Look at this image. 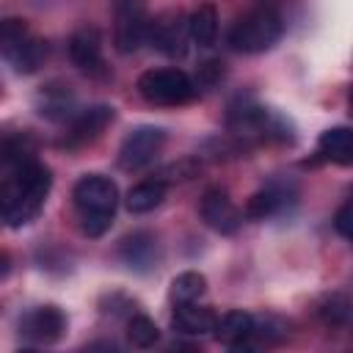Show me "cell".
<instances>
[{
  "label": "cell",
  "mask_w": 353,
  "mask_h": 353,
  "mask_svg": "<svg viewBox=\"0 0 353 353\" xmlns=\"http://www.w3.org/2000/svg\"><path fill=\"white\" fill-rule=\"evenodd\" d=\"M163 199H165V182L163 179H146V182H138L135 188H130L124 204L132 215H143V212H152L154 207H160Z\"/></svg>",
  "instance_id": "e0dca14e"
},
{
  "label": "cell",
  "mask_w": 353,
  "mask_h": 353,
  "mask_svg": "<svg viewBox=\"0 0 353 353\" xmlns=\"http://www.w3.org/2000/svg\"><path fill=\"white\" fill-rule=\"evenodd\" d=\"M127 339H130L135 347H152V345L160 339V331H157L154 320H149L146 314H135V317H130V323H127Z\"/></svg>",
  "instance_id": "603a6c76"
},
{
  "label": "cell",
  "mask_w": 353,
  "mask_h": 353,
  "mask_svg": "<svg viewBox=\"0 0 353 353\" xmlns=\"http://www.w3.org/2000/svg\"><path fill=\"white\" fill-rule=\"evenodd\" d=\"M171 323H174V328H176L179 334L201 336V334H210V331L215 328V312L207 309V306H196V301H190V303H176Z\"/></svg>",
  "instance_id": "5bb4252c"
},
{
  "label": "cell",
  "mask_w": 353,
  "mask_h": 353,
  "mask_svg": "<svg viewBox=\"0 0 353 353\" xmlns=\"http://www.w3.org/2000/svg\"><path fill=\"white\" fill-rule=\"evenodd\" d=\"M8 273V256L6 254H0V279Z\"/></svg>",
  "instance_id": "484cf974"
},
{
  "label": "cell",
  "mask_w": 353,
  "mask_h": 353,
  "mask_svg": "<svg viewBox=\"0 0 353 353\" xmlns=\"http://www.w3.org/2000/svg\"><path fill=\"white\" fill-rule=\"evenodd\" d=\"M212 334L218 342H223L229 347H245L248 339L254 336V317L243 309H232V312L215 317Z\"/></svg>",
  "instance_id": "7c38bea8"
},
{
  "label": "cell",
  "mask_w": 353,
  "mask_h": 353,
  "mask_svg": "<svg viewBox=\"0 0 353 353\" xmlns=\"http://www.w3.org/2000/svg\"><path fill=\"white\" fill-rule=\"evenodd\" d=\"M0 160H6V149H3V143H0Z\"/></svg>",
  "instance_id": "4316f807"
},
{
  "label": "cell",
  "mask_w": 353,
  "mask_h": 353,
  "mask_svg": "<svg viewBox=\"0 0 353 353\" xmlns=\"http://www.w3.org/2000/svg\"><path fill=\"white\" fill-rule=\"evenodd\" d=\"M163 143H165V132L160 127H138L124 138L119 149V165L124 171H141L160 154Z\"/></svg>",
  "instance_id": "52a82bcc"
},
{
  "label": "cell",
  "mask_w": 353,
  "mask_h": 353,
  "mask_svg": "<svg viewBox=\"0 0 353 353\" xmlns=\"http://www.w3.org/2000/svg\"><path fill=\"white\" fill-rule=\"evenodd\" d=\"M19 331L22 336H28L30 342H39V345H50V342H58L66 331V317L58 306H39V309H30L22 320H19Z\"/></svg>",
  "instance_id": "30bf717a"
},
{
  "label": "cell",
  "mask_w": 353,
  "mask_h": 353,
  "mask_svg": "<svg viewBox=\"0 0 353 353\" xmlns=\"http://www.w3.org/2000/svg\"><path fill=\"white\" fill-rule=\"evenodd\" d=\"M36 108L44 119H52V121H61L66 116H72L74 110V97L63 88V85H47L39 97H36Z\"/></svg>",
  "instance_id": "ffe728a7"
},
{
  "label": "cell",
  "mask_w": 353,
  "mask_h": 353,
  "mask_svg": "<svg viewBox=\"0 0 353 353\" xmlns=\"http://www.w3.org/2000/svg\"><path fill=\"white\" fill-rule=\"evenodd\" d=\"M287 204V190L279 185H268L262 190H256L248 204H245V218L248 221H265L270 215H276L281 207Z\"/></svg>",
  "instance_id": "ac0fdd59"
},
{
  "label": "cell",
  "mask_w": 353,
  "mask_h": 353,
  "mask_svg": "<svg viewBox=\"0 0 353 353\" xmlns=\"http://www.w3.org/2000/svg\"><path fill=\"white\" fill-rule=\"evenodd\" d=\"M188 19H182L179 14H163L157 19H152L149 25V41L154 50H160L168 58H182L188 52Z\"/></svg>",
  "instance_id": "ba28073f"
},
{
  "label": "cell",
  "mask_w": 353,
  "mask_h": 353,
  "mask_svg": "<svg viewBox=\"0 0 353 353\" xmlns=\"http://www.w3.org/2000/svg\"><path fill=\"white\" fill-rule=\"evenodd\" d=\"M69 58L83 72H97L102 66V36L97 28H80L69 39Z\"/></svg>",
  "instance_id": "8fae6325"
},
{
  "label": "cell",
  "mask_w": 353,
  "mask_h": 353,
  "mask_svg": "<svg viewBox=\"0 0 353 353\" xmlns=\"http://www.w3.org/2000/svg\"><path fill=\"white\" fill-rule=\"evenodd\" d=\"M350 212H353V207H350V201H345L339 210H336V215H334V229L347 240L350 237Z\"/></svg>",
  "instance_id": "d4e9b609"
},
{
  "label": "cell",
  "mask_w": 353,
  "mask_h": 353,
  "mask_svg": "<svg viewBox=\"0 0 353 353\" xmlns=\"http://www.w3.org/2000/svg\"><path fill=\"white\" fill-rule=\"evenodd\" d=\"M138 94L149 105H185L196 97V83L182 69H149L138 77Z\"/></svg>",
  "instance_id": "5b68a950"
},
{
  "label": "cell",
  "mask_w": 353,
  "mask_h": 353,
  "mask_svg": "<svg viewBox=\"0 0 353 353\" xmlns=\"http://www.w3.org/2000/svg\"><path fill=\"white\" fill-rule=\"evenodd\" d=\"M188 33L199 47L215 44L218 36V11L212 3H201L190 17H188Z\"/></svg>",
  "instance_id": "d6986e66"
},
{
  "label": "cell",
  "mask_w": 353,
  "mask_h": 353,
  "mask_svg": "<svg viewBox=\"0 0 353 353\" xmlns=\"http://www.w3.org/2000/svg\"><path fill=\"white\" fill-rule=\"evenodd\" d=\"M113 44L119 52H135L149 39V11L143 0H116L113 6Z\"/></svg>",
  "instance_id": "8992f818"
},
{
  "label": "cell",
  "mask_w": 353,
  "mask_h": 353,
  "mask_svg": "<svg viewBox=\"0 0 353 353\" xmlns=\"http://www.w3.org/2000/svg\"><path fill=\"white\" fill-rule=\"evenodd\" d=\"M223 77V63L221 61H207L199 66V85H215Z\"/></svg>",
  "instance_id": "cb8c5ba5"
},
{
  "label": "cell",
  "mask_w": 353,
  "mask_h": 353,
  "mask_svg": "<svg viewBox=\"0 0 353 353\" xmlns=\"http://www.w3.org/2000/svg\"><path fill=\"white\" fill-rule=\"evenodd\" d=\"M74 207L80 212V229L88 237H102L110 223H113V212L119 204V190L116 182L102 176V174H85L77 179L74 190H72Z\"/></svg>",
  "instance_id": "7a4b0ae2"
},
{
  "label": "cell",
  "mask_w": 353,
  "mask_h": 353,
  "mask_svg": "<svg viewBox=\"0 0 353 353\" xmlns=\"http://www.w3.org/2000/svg\"><path fill=\"white\" fill-rule=\"evenodd\" d=\"M284 33V22L281 17L273 11V8H256V11H248L243 14L232 30H229V44L237 50V52H265L270 50Z\"/></svg>",
  "instance_id": "277c9868"
},
{
  "label": "cell",
  "mask_w": 353,
  "mask_h": 353,
  "mask_svg": "<svg viewBox=\"0 0 353 353\" xmlns=\"http://www.w3.org/2000/svg\"><path fill=\"white\" fill-rule=\"evenodd\" d=\"M207 290V279L196 270H185L179 276H174L171 281V301L174 303H190V301H199Z\"/></svg>",
  "instance_id": "44dd1931"
},
{
  "label": "cell",
  "mask_w": 353,
  "mask_h": 353,
  "mask_svg": "<svg viewBox=\"0 0 353 353\" xmlns=\"http://www.w3.org/2000/svg\"><path fill=\"white\" fill-rule=\"evenodd\" d=\"M320 146V154L325 160H334L339 165H350L353 163V135L347 127H331L320 135L317 141Z\"/></svg>",
  "instance_id": "2e32d148"
},
{
  "label": "cell",
  "mask_w": 353,
  "mask_h": 353,
  "mask_svg": "<svg viewBox=\"0 0 353 353\" xmlns=\"http://www.w3.org/2000/svg\"><path fill=\"white\" fill-rule=\"evenodd\" d=\"M110 121H113V108H108V105H91V108H85V110H80V113L74 116L66 141H69V143L94 141Z\"/></svg>",
  "instance_id": "4fadbf2b"
},
{
  "label": "cell",
  "mask_w": 353,
  "mask_h": 353,
  "mask_svg": "<svg viewBox=\"0 0 353 353\" xmlns=\"http://www.w3.org/2000/svg\"><path fill=\"white\" fill-rule=\"evenodd\" d=\"M121 259L135 270H149L157 259V240L149 232H135L121 240Z\"/></svg>",
  "instance_id": "9a60e30c"
},
{
  "label": "cell",
  "mask_w": 353,
  "mask_h": 353,
  "mask_svg": "<svg viewBox=\"0 0 353 353\" xmlns=\"http://www.w3.org/2000/svg\"><path fill=\"white\" fill-rule=\"evenodd\" d=\"M50 185L52 176L47 165L36 160H19L17 168L0 179V218L14 229L30 223L39 215Z\"/></svg>",
  "instance_id": "6da1fadb"
},
{
  "label": "cell",
  "mask_w": 353,
  "mask_h": 353,
  "mask_svg": "<svg viewBox=\"0 0 353 353\" xmlns=\"http://www.w3.org/2000/svg\"><path fill=\"white\" fill-rule=\"evenodd\" d=\"M317 314H320V320H323L325 325H331V328L345 325L347 317H350V301H347V295H345V292H331V295L320 303Z\"/></svg>",
  "instance_id": "7402d4cb"
},
{
  "label": "cell",
  "mask_w": 353,
  "mask_h": 353,
  "mask_svg": "<svg viewBox=\"0 0 353 353\" xmlns=\"http://www.w3.org/2000/svg\"><path fill=\"white\" fill-rule=\"evenodd\" d=\"M199 212H201V221L221 232V234H232L237 232V226L243 223V212L232 204V199L226 196V190L221 188H210L204 196H201V204H199Z\"/></svg>",
  "instance_id": "9c48e42d"
},
{
  "label": "cell",
  "mask_w": 353,
  "mask_h": 353,
  "mask_svg": "<svg viewBox=\"0 0 353 353\" xmlns=\"http://www.w3.org/2000/svg\"><path fill=\"white\" fill-rule=\"evenodd\" d=\"M0 52L19 74H33L47 58V44L30 30L25 19L8 17L0 22Z\"/></svg>",
  "instance_id": "3957f363"
}]
</instances>
